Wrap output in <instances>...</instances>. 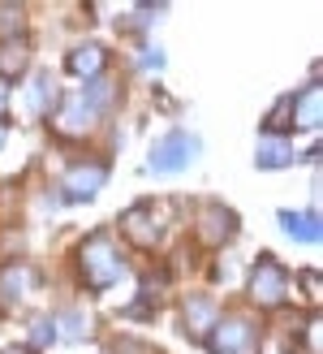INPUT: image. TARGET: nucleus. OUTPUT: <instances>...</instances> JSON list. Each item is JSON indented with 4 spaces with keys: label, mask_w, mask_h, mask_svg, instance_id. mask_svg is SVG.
Here are the masks:
<instances>
[{
    "label": "nucleus",
    "mask_w": 323,
    "mask_h": 354,
    "mask_svg": "<svg viewBox=\"0 0 323 354\" xmlns=\"http://www.w3.org/2000/svg\"><path fill=\"white\" fill-rule=\"evenodd\" d=\"M78 263H82V281H86L91 290H108V286H112V281H121V272H125V263H121V255H117V246H112V238H108V234L86 238Z\"/></svg>",
    "instance_id": "f257e3e1"
},
{
    "label": "nucleus",
    "mask_w": 323,
    "mask_h": 354,
    "mask_svg": "<svg viewBox=\"0 0 323 354\" xmlns=\"http://www.w3.org/2000/svg\"><path fill=\"white\" fill-rule=\"evenodd\" d=\"M284 294H289V277H284V268L272 255H263L255 263V272H250V298H255L263 311H272V307L284 303Z\"/></svg>",
    "instance_id": "f03ea898"
},
{
    "label": "nucleus",
    "mask_w": 323,
    "mask_h": 354,
    "mask_svg": "<svg viewBox=\"0 0 323 354\" xmlns=\"http://www.w3.org/2000/svg\"><path fill=\"white\" fill-rule=\"evenodd\" d=\"M259 333L242 315H228V320H215V328L207 333V350L211 354H255Z\"/></svg>",
    "instance_id": "7ed1b4c3"
},
{
    "label": "nucleus",
    "mask_w": 323,
    "mask_h": 354,
    "mask_svg": "<svg viewBox=\"0 0 323 354\" xmlns=\"http://www.w3.org/2000/svg\"><path fill=\"white\" fill-rule=\"evenodd\" d=\"M199 151H203V143H199L194 134L173 130V134H164V138L151 147V173H177V169H186Z\"/></svg>",
    "instance_id": "20e7f679"
},
{
    "label": "nucleus",
    "mask_w": 323,
    "mask_h": 354,
    "mask_svg": "<svg viewBox=\"0 0 323 354\" xmlns=\"http://www.w3.org/2000/svg\"><path fill=\"white\" fill-rule=\"evenodd\" d=\"M104 182H108V169L104 165H74L61 177V190H65V199L86 203V199H95V194H99Z\"/></svg>",
    "instance_id": "39448f33"
},
{
    "label": "nucleus",
    "mask_w": 323,
    "mask_h": 354,
    "mask_svg": "<svg viewBox=\"0 0 323 354\" xmlns=\"http://www.w3.org/2000/svg\"><path fill=\"white\" fill-rule=\"evenodd\" d=\"M233 229H237V216H233L228 207H220V203H207V207L199 212V238H203L207 246H220V242H228V238H233Z\"/></svg>",
    "instance_id": "423d86ee"
},
{
    "label": "nucleus",
    "mask_w": 323,
    "mask_h": 354,
    "mask_svg": "<svg viewBox=\"0 0 323 354\" xmlns=\"http://www.w3.org/2000/svg\"><path fill=\"white\" fill-rule=\"evenodd\" d=\"M95 121H99V113H95L82 95L65 100L61 109H57V130H61V134H86V130L95 126Z\"/></svg>",
    "instance_id": "0eeeda50"
},
{
    "label": "nucleus",
    "mask_w": 323,
    "mask_h": 354,
    "mask_svg": "<svg viewBox=\"0 0 323 354\" xmlns=\"http://www.w3.org/2000/svg\"><path fill=\"white\" fill-rule=\"evenodd\" d=\"M121 225H125V234H130L138 246H155V242H159V221L151 216V207H147V203L130 207V212L121 216Z\"/></svg>",
    "instance_id": "6e6552de"
},
{
    "label": "nucleus",
    "mask_w": 323,
    "mask_h": 354,
    "mask_svg": "<svg viewBox=\"0 0 323 354\" xmlns=\"http://www.w3.org/2000/svg\"><path fill=\"white\" fill-rule=\"evenodd\" d=\"M289 121L297 130H319V82H311L297 100H289Z\"/></svg>",
    "instance_id": "1a4fd4ad"
},
{
    "label": "nucleus",
    "mask_w": 323,
    "mask_h": 354,
    "mask_svg": "<svg viewBox=\"0 0 323 354\" xmlns=\"http://www.w3.org/2000/svg\"><path fill=\"white\" fill-rule=\"evenodd\" d=\"M255 160L259 169H284L293 160V147H289V138H280V134H263L259 138V151H255Z\"/></svg>",
    "instance_id": "9d476101"
},
{
    "label": "nucleus",
    "mask_w": 323,
    "mask_h": 354,
    "mask_svg": "<svg viewBox=\"0 0 323 354\" xmlns=\"http://www.w3.org/2000/svg\"><path fill=\"white\" fill-rule=\"evenodd\" d=\"M215 320H220V315H215V303H211V298H203V294L186 298V324H190L194 337H207Z\"/></svg>",
    "instance_id": "9b49d317"
},
{
    "label": "nucleus",
    "mask_w": 323,
    "mask_h": 354,
    "mask_svg": "<svg viewBox=\"0 0 323 354\" xmlns=\"http://www.w3.org/2000/svg\"><path fill=\"white\" fill-rule=\"evenodd\" d=\"M104 61H108V52L99 44H82L69 52V69H74L78 78H99L104 74Z\"/></svg>",
    "instance_id": "f8f14e48"
},
{
    "label": "nucleus",
    "mask_w": 323,
    "mask_h": 354,
    "mask_svg": "<svg viewBox=\"0 0 323 354\" xmlns=\"http://www.w3.org/2000/svg\"><path fill=\"white\" fill-rule=\"evenodd\" d=\"M280 225H284L289 238L306 242V246L319 242V216H315V212H280Z\"/></svg>",
    "instance_id": "ddd939ff"
},
{
    "label": "nucleus",
    "mask_w": 323,
    "mask_h": 354,
    "mask_svg": "<svg viewBox=\"0 0 323 354\" xmlns=\"http://www.w3.org/2000/svg\"><path fill=\"white\" fill-rule=\"evenodd\" d=\"M57 100H61V91H57V78L39 69V74L30 78V95H26L30 113H48V109H57Z\"/></svg>",
    "instance_id": "4468645a"
},
{
    "label": "nucleus",
    "mask_w": 323,
    "mask_h": 354,
    "mask_svg": "<svg viewBox=\"0 0 323 354\" xmlns=\"http://www.w3.org/2000/svg\"><path fill=\"white\" fill-rule=\"evenodd\" d=\"M30 286H35L30 268H5V272H0V303H17V298H26Z\"/></svg>",
    "instance_id": "2eb2a0df"
},
{
    "label": "nucleus",
    "mask_w": 323,
    "mask_h": 354,
    "mask_svg": "<svg viewBox=\"0 0 323 354\" xmlns=\"http://www.w3.org/2000/svg\"><path fill=\"white\" fill-rule=\"evenodd\" d=\"M52 324L65 328V337H86V333H91V315H82V311H61Z\"/></svg>",
    "instance_id": "dca6fc26"
},
{
    "label": "nucleus",
    "mask_w": 323,
    "mask_h": 354,
    "mask_svg": "<svg viewBox=\"0 0 323 354\" xmlns=\"http://www.w3.org/2000/svg\"><path fill=\"white\" fill-rule=\"evenodd\" d=\"M17 30H22V5H0V39H17Z\"/></svg>",
    "instance_id": "f3484780"
},
{
    "label": "nucleus",
    "mask_w": 323,
    "mask_h": 354,
    "mask_svg": "<svg viewBox=\"0 0 323 354\" xmlns=\"http://www.w3.org/2000/svg\"><path fill=\"white\" fill-rule=\"evenodd\" d=\"M17 65H26V48L17 39H9L5 52H0V69H5V74H17Z\"/></svg>",
    "instance_id": "a211bd4d"
},
{
    "label": "nucleus",
    "mask_w": 323,
    "mask_h": 354,
    "mask_svg": "<svg viewBox=\"0 0 323 354\" xmlns=\"http://www.w3.org/2000/svg\"><path fill=\"white\" fill-rule=\"evenodd\" d=\"M52 328H57L52 320H35V328H30V342H35V346H48V342H52Z\"/></svg>",
    "instance_id": "6ab92c4d"
},
{
    "label": "nucleus",
    "mask_w": 323,
    "mask_h": 354,
    "mask_svg": "<svg viewBox=\"0 0 323 354\" xmlns=\"http://www.w3.org/2000/svg\"><path fill=\"white\" fill-rule=\"evenodd\" d=\"M284 121H289V100H280V109H276L272 117H267V126H272V130H280Z\"/></svg>",
    "instance_id": "aec40b11"
},
{
    "label": "nucleus",
    "mask_w": 323,
    "mask_h": 354,
    "mask_svg": "<svg viewBox=\"0 0 323 354\" xmlns=\"http://www.w3.org/2000/svg\"><path fill=\"white\" fill-rule=\"evenodd\" d=\"M142 65H147V69H159V65H164V52H159V48H147V52H142Z\"/></svg>",
    "instance_id": "412c9836"
},
{
    "label": "nucleus",
    "mask_w": 323,
    "mask_h": 354,
    "mask_svg": "<svg viewBox=\"0 0 323 354\" xmlns=\"http://www.w3.org/2000/svg\"><path fill=\"white\" fill-rule=\"evenodd\" d=\"M5 109H9V82L0 78V113H5Z\"/></svg>",
    "instance_id": "4be33fe9"
},
{
    "label": "nucleus",
    "mask_w": 323,
    "mask_h": 354,
    "mask_svg": "<svg viewBox=\"0 0 323 354\" xmlns=\"http://www.w3.org/2000/svg\"><path fill=\"white\" fill-rule=\"evenodd\" d=\"M0 147H5V126H0Z\"/></svg>",
    "instance_id": "5701e85b"
},
{
    "label": "nucleus",
    "mask_w": 323,
    "mask_h": 354,
    "mask_svg": "<svg viewBox=\"0 0 323 354\" xmlns=\"http://www.w3.org/2000/svg\"><path fill=\"white\" fill-rule=\"evenodd\" d=\"M5 354H22V350H5Z\"/></svg>",
    "instance_id": "b1692460"
}]
</instances>
